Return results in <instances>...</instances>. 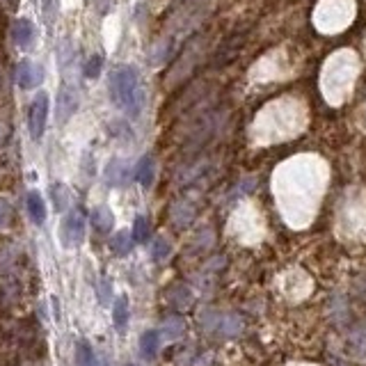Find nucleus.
I'll list each match as a JSON object with an SVG mask.
<instances>
[{
    "instance_id": "nucleus-1",
    "label": "nucleus",
    "mask_w": 366,
    "mask_h": 366,
    "mask_svg": "<svg viewBox=\"0 0 366 366\" xmlns=\"http://www.w3.org/2000/svg\"><path fill=\"white\" fill-rule=\"evenodd\" d=\"M110 97L121 110L128 114H140L142 110V90H140V78L138 71L128 64L114 66L110 73Z\"/></svg>"
},
{
    "instance_id": "nucleus-2",
    "label": "nucleus",
    "mask_w": 366,
    "mask_h": 366,
    "mask_svg": "<svg viewBox=\"0 0 366 366\" xmlns=\"http://www.w3.org/2000/svg\"><path fill=\"white\" fill-rule=\"evenodd\" d=\"M49 110H51V99L46 92H39L35 101L30 106V114H28V126H30V135L32 140H42L44 128H46V119H49Z\"/></svg>"
},
{
    "instance_id": "nucleus-3",
    "label": "nucleus",
    "mask_w": 366,
    "mask_h": 366,
    "mask_svg": "<svg viewBox=\"0 0 366 366\" xmlns=\"http://www.w3.org/2000/svg\"><path fill=\"white\" fill-rule=\"evenodd\" d=\"M60 236H62V243L66 247H76L85 241V215L80 213L78 208L64 218Z\"/></svg>"
},
{
    "instance_id": "nucleus-4",
    "label": "nucleus",
    "mask_w": 366,
    "mask_h": 366,
    "mask_svg": "<svg viewBox=\"0 0 366 366\" xmlns=\"http://www.w3.org/2000/svg\"><path fill=\"white\" fill-rule=\"evenodd\" d=\"M42 80H44L42 66L32 64L30 60H23V62L16 66V83L19 87H23V90H32V87H37Z\"/></svg>"
},
{
    "instance_id": "nucleus-5",
    "label": "nucleus",
    "mask_w": 366,
    "mask_h": 366,
    "mask_svg": "<svg viewBox=\"0 0 366 366\" xmlns=\"http://www.w3.org/2000/svg\"><path fill=\"white\" fill-rule=\"evenodd\" d=\"M35 35H37V28L30 19H16L14 28H12V37H14V42L21 46V49H28V46L35 42Z\"/></svg>"
},
{
    "instance_id": "nucleus-6",
    "label": "nucleus",
    "mask_w": 366,
    "mask_h": 366,
    "mask_svg": "<svg viewBox=\"0 0 366 366\" xmlns=\"http://www.w3.org/2000/svg\"><path fill=\"white\" fill-rule=\"evenodd\" d=\"M76 108H78L76 90H71V87H62V90H60V97H58V117H60V121L69 119L71 114L76 112Z\"/></svg>"
},
{
    "instance_id": "nucleus-7",
    "label": "nucleus",
    "mask_w": 366,
    "mask_h": 366,
    "mask_svg": "<svg viewBox=\"0 0 366 366\" xmlns=\"http://www.w3.org/2000/svg\"><path fill=\"white\" fill-rule=\"evenodd\" d=\"M92 225L94 229H97L99 234H108L112 229L114 225V218H112V213H110V208L108 206H97L92 211Z\"/></svg>"
},
{
    "instance_id": "nucleus-8",
    "label": "nucleus",
    "mask_w": 366,
    "mask_h": 366,
    "mask_svg": "<svg viewBox=\"0 0 366 366\" xmlns=\"http://www.w3.org/2000/svg\"><path fill=\"white\" fill-rule=\"evenodd\" d=\"M28 213L35 225H42V222L46 220V204L42 199V195H39L37 191L28 193Z\"/></svg>"
},
{
    "instance_id": "nucleus-9",
    "label": "nucleus",
    "mask_w": 366,
    "mask_h": 366,
    "mask_svg": "<svg viewBox=\"0 0 366 366\" xmlns=\"http://www.w3.org/2000/svg\"><path fill=\"white\" fill-rule=\"evenodd\" d=\"M110 247H112V252H114V254L126 256L128 252H131V247H133V234H128V232H117V234L112 236Z\"/></svg>"
},
{
    "instance_id": "nucleus-10",
    "label": "nucleus",
    "mask_w": 366,
    "mask_h": 366,
    "mask_svg": "<svg viewBox=\"0 0 366 366\" xmlns=\"http://www.w3.org/2000/svg\"><path fill=\"white\" fill-rule=\"evenodd\" d=\"M135 179H138V183H142V186H151L154 181V160L151 156H145L138 167H135Z\"/></svg>"
},
{
    "instance_id": "nucleus-11",
    "label": "nucleus",
    "mask_w": 366,
    "mask_h": 366,
    "mask_svg": "<svg viewBox=\"0 0 366 366\" xmlns=\"http://www.w3.org/2000/svg\"><path fill=\"white\" fill-rule=\"evenodd\" d=\"M76 364L78 366H99V359L94 355L92 345L87 341H80L76 345Z\"/></svg>"
},
{
    "instance_id": "nucleus-12",
    "label": "nucleus",
    "mask_w": 366,
    "mask_h": 366,
    "mask_svg": "<svg viewBox=\"0 0 366 366\" xmlns=\"http://www.w3.org/2000/svg\"><path fill=\"white\" fill-rule=\"evenodd\" d=\"M114 325H117L119 330L126 328V321H128V300L124 295L117 297V302H114Z\"/></svg>"
},
{
    "instance_id": "nucleus-13",
    "label": "nucleus",
    "mask_w": 366,
    "mask_h": 366,
    "mask_svg": "<svg viewBox=\"0 0 366 366\" xmlns=\"http://www.w3.org/2000/svg\"><path fill=\"white\" fill-rule=\"evenodd\" d=\"M51 195H53V202H56L58 211H64V208L69 206V191H66V186H62V183H53Z\"/></svg>"
},
{
    "instance_id": "nucleus-14",
    "label": "nucleus",
    "mask_w": 366,
    "mask_h": 366,
    "mask_svg": "<svg viewBox=\"0 0 366 366\" xmlns=\"http://www.w3.org/2000/svg\"><path fill=\"white\" fill-rule=\"evenodd\" d=\"M140 348L147 357H154L158 350V332H145L140 339Z\"/></svg>"
},
{
    "instance_id": "nucleus-15",
    "label": "nucleus",
    "mask_w": 366,
    "mask_h": 366,
    "mask_svg": "<svg viewBox=\"0 0 366 366\" xmlns=\"http://www.w3.org/2000/svg\"><path fill=\"white\" fill-rule=\"evenodd\" d=\"M149 239V222L147 218H142V215H138L133 222V241L135 243H145Z\"/></svg>"
},
{
    "instance_id": "nucleus-16",
    "label": "nucleus",
    "mask_w": 366,
    "mask_h": 366,
    "mask_svg": "<svg viewBox=\"0 0 366 366\" xmlns=\"http://www.w3.org/2000/svg\"><path fill=\"white\" fill-rule=\"evenodd\" d=\"M151 254H154L156 261H162L165 256H169V243L162 241V239H156L154 247H151Z\"/></svg>"
},
{
    "instance_id": "nucleus-17",
    "label": "nucleus",
    "mask_w": 366,
    "mask_h": 366,
    "mask_svg": "<svg viewBox=\"0 0 366 366\" xmlns=\"http://www.w3.org/2000/svg\"><path fill=\"white\" fill-rule=\"evenodd\" d=\"M101 64H103V58H101V56H92V60L85 66V76L87 78H97L99 73H101Z\"/></svg>"
},
{
    "instance_id": "nucleus-18",
    "label": "nucleus",
    "mask_w": 366,
    "mask_h": 366,
    "mask_svg": "<svg viewBox=\"0 0 366 366\" xmlns=\"http://www.w3.org/2000/svg\"><path fill=\"white\" fill-rule=\"evenodd\" d=\"M10 220H12V206L5 199H0V227L10 225Z\"/></svg>"
},
{
    "instance_id": "nucleus-19",
    "label": "nucleus",
    "mask_w": 366,
    "mask_h": 366,
    "mask_svg": "<svg viewBox=\"0 0 366 366\" xmlns=\"http://www.w3.org/2000/svg\"><path fill=\"white\" fill-rule=\"evenodd\" d=\"M99 295H101V302H103V304H108V295H110V289H108V284H106V282H101Z\"/></svg>"
},
{
    "instance_id": "nucleus-20",
    "label": "nucleus",
    "mask_w": 366,
    "mask_h": 366,
    "mask_svg": "<svg viewBox=\"0 0 366 366\" xmlns=\"http://www.w3.org/2000/svg\"><path fill=\"white\" fill-rule=\"evenodd\" d=\"M128 366H133V364H128Z\"/></svg>"
}]
</instances>
